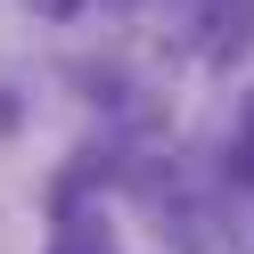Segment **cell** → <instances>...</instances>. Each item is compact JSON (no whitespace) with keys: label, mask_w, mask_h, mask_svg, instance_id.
<instances>
[{"label":"cell","mask_w":254,"mask_h":254,"mask_svg":"<svg viewBox=\"0 0 254 254\" xmlns=\"http://www.w3.org/2000/svg\"><path fill=\"white\" fill-rule=\"evenodd\" d=\"M25 8H41V17H50V25H66V17H82L90 0H25Z\"/></svg>","instance_id":"cell-4"},{"label":"cell","mask_w":254,"mask_h":254,"mask_svg":"<svg viewBox=\"0 0 254 254\" xmlns=\"http://www.w3.org/2000/svg\"><path fill=\"white\" fill-rule=\"evenodd\" d=\"M50 254H115V238H107L99 221H66V230L50 238Z\"/></svg>","instance_id":"cell-2"},{"label":"cell","mask_w":254,"mask_h":254,"mask_svg":"<svg viewBox=\"0 0 254 254\" xmlns=\"http://www.w3.org/2000/svg\"><path fill=\"white\" fill-rule=\"evenodd\" d=\"M17 131V99H8V90H0V139Z\"/></svg>","instance_id":"cell-5"},{"label":"cell","mask_w":254,"mask_h":254,"mask_svg":"<svg viewBox=\"0 0 254 254\" xmlns=\"http://www.w3.org/2000/svg\"><path fill=\"white\" fill-rule=\"evenodd\" d=\"M181 33L205 66H238V50L254 41V0H181Z\"/></svg>","instance_id":"cell-1"},{"label":"cell","mask_w":254,"mask_h":254,"mask_svg":"<svg viewBox=\"0 0 254 254\" xmlns=\"http://www.w3.org/2000/svg\"><path fill=\"white\" fill-rule=\"evenodd\" d=\"M230 172L254 189V90H246V107H238V131H230Z\"/></svg>","instance_id":"cell-3"}]
</instances>
